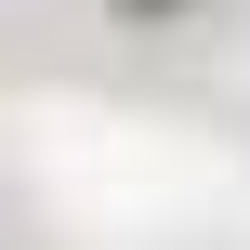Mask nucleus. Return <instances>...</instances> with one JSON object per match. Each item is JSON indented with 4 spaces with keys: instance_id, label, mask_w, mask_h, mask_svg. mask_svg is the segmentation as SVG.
Returning <instances> with one entry per match:
<instances>
[{
    "instance_id": "obj_1",
    "label": "nucleus",
    "mask_w": 250,
    "mask_h": 250,
    "mask_svg": "<svg viewBox=\"0 0 250 250\" xmlns=\"http://www.w3.org/2000/svg\"><path fill=\"white\" fill-rule=\"evenodd\" d=\"M132 13H158V0H132Z\"/></svg>"
}]
</instances>
